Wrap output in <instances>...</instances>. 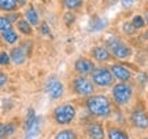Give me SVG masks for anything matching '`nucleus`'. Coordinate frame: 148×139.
<instances>
[{"label":"nucleus","instance_id":"obj_1","mask_svg":"<svg viewBox=\"0 0 148 139\" xmlns=\"http://www.w3.org/2000/svg\"><path fill=\"white\" fill-rule=\"evenodd\" d=\"M86 109L90 114H93L96 117H107L111 112L110 101L104 95L90 96L86 101Z\"/></svg>","mask_w":148,"mask_h":139},{"label":"nucleus","instance_id":"obj_2","mask_svg":"<svg viewBox=\"0 0 148 139\" xmlns=\"http://www.w3.org/2000/svg\"><path fill=\"white\" fill-rule=\"evenodd\" d=\"M53 117L55 121L60 125H67L75 118V107L73 105H59L58 107H55L53 110Z\"/></svg>","mask_w":148,"mask_h":139},{"label":"nucleus","instance_id":"obj_3","mask_svg":"<svg viewBox=\"0 0 148 139\" xmlns=\"http://www.w3.org/2000/svg\"><path fill=\"white\" fill-rule=\"evenodd\" d=\"M40 132V120L36 117L34 110L30 109L27 112V117L25 121V139H34Z\"/></svg>","mask_w":148,"mask_h":139},{"label":"nucleus","instance_id":"obj_4","mask_svg":"<svg viewBox=\"0 0 148 139\" xmlns=\"http://www.w3.org/2000/svg\"><path fill=\"white\" fill-rule=\"evenodd\" d=\"M107 47H108V51H111L116 58L123 59V58L130 57V54H132V50L116 37L108 39V40H107Z\"/></svg>","mask_w":148,"mask_h":139},{"label":"nucleus","instance_id":"obj_5","mask_svg":"<svg viewBox=\"0 0 148 139\" xmlns=\"http://www.w3.org/2000/svg\"><path fill=\"white\" fill-rule=\"evenodd\" d=\"M132 87L129 84H125V83H121V84H116L112 90V96H114V101L118 103V105H125L130 101L132 98Z\"/></svg>","mask_w":148,"mask_h":139},{"label":"nucleus","instance_id":"obj_6","mask_svg":"<svg viewBox=\"0 0 148 139\" xmlns=\"http://www.w3.org/2000/svg\"><path fill=\"white\" fill-rule=\"evenodd\" d=\"M45 92L51 99H59L63 95L64 87L58 77H49L48 81L45 83Z\"/></svg>","mask_w":148,"mask_h":139},{"label":"nucleus","instance_id":"obj_7","mask_svg":"<svg viewBox=\"0 0 148 139\" xmlns=\"http://www.w3.org/2000/svg\"><path fill=\"white\" fill-rule=\"evenodd\" d=\"M92 79H93V83L99 87H108L112 84L114 81V75L111 73V70H107L104 68H100V69H95L93 73H92Z\"/></svg>","mask_w":148,"mask_h":139},{"label":"nucleus","instance_id":"obj_8","mask_svg":"<svg viewBox=\"0 0 148 139\" xmlns=\"http://www.w3.org/2000/svg\"><path fill=\"white\" fill-rule=\"evenodd\" d=\"M73 88H74V91L81 96H88L93 92V84H92V81H89L86 77H82V76L74 79Z\"/></svg>","mask_w":148,"mask_h":139},{"label":"nucleus","instance_id":"obj_9","mask_svg":"<svg viewBox=\"0 0 148 139\" xmlns=\"http://www.w3.org/2000/svg\"><path fill=\"white\" fill-rule=\"evenodd\" d=\"M132 124L138 129H145L148 128V114L144 110H136L133 112L132 117Z\"/></svg>","mask_w":148,"mask_h":139},{"label":"nucleus","instance_id":"obj_10","mask_svg":"<svg viewBox=\"0 0 148 139\" xmlns=\"http://www.w3.org/2000/svg\"><path fill=\"white\" fill-rule=\"evenodd\" d=\"M74 68L75 70L78 72L79 75H89V73H93V70H95V65L92 61L86 58H81L78 59L75 65H74Z\"/></svg>","mask_w":148,"mask_h":139},{"label":"nucleus","instance_id":"obj_11","mask_svg":"<svg viewBox=\"0 0 148 139\" xmlns=\"http://www.w3.org/2000/svg\"><path fill=\"white\" fill-rule=\"evenodd\" d=\"M111 73L114 75V77H116L118 80L121 81H126L130 79V72L125 68V66H122V65H114L112 68H111Z\"/></svg>","mask_w":148,"mask_h":139},{"label":"nucleus","instance_id":"obj_12","mask_svg":"<svg viewBox=\"0 0 148 139\" xmlns=\"http://www.w3.org/2000/svg\"><path fill=\"white\" fill-rule=\"evenodd\" d=\"M88 135L90 139H104V131L99 123H92L88 125Z\"/></svg>","mask_w":148,"mask_h":139},{"label":"nucleus","instance_id":"obj_13","mask_svg":"<svg viewBox=\"0 0 148 139\" xmlns=\"http://www.w3.org/2000/svg\"><path fill=\"white\" fill-rule=\"evenodd\" d=\"M10 58L15 65H22L26 61V51L23 50V47H16L11 51Z\"/></svg>","mask_w":148,"mask_h":139},{"label":"nucleus","instance_id":"obj_14","mask_svg":"<svg viewBox=\"0 0 148 139\" xmlns=\"http://www.w3.org/2000/svg\"><path fill=\"white\" fill-rule=\"evenodd\" d=\"M92 55H93V58L97 59V61H108L110 59V53H108V50L104 47H95L92 50Z\"/></svg>","mask_w":148,"mask_h":139},{"label":"nucleus","instance_id":"obj_15","mask_svg":"<svg viewBox=\"0 0 148 139\" xmlns=\"http://www.w3.org/2000/svg\"><path fill=\"white\" fill-rule=\"evenodd\" d=\"M25 17H26V21L30 25H37L38 24V14L34 10V7H29L26 10V12H25Z\"/></svg>","mask_w":148,"mask_h":139},{"label":"nucleus","instance_id":"obj_16","mask_svg":"<svg viewBox=\"0 0 148 139\" xmlns=\"http://www.w3.org/2000/svg\"><path fill=\"white\" fill-rule=\"evenodd\" d=\"M108 139H129V136L119 128H110L108 129Z\"/></svg>","mask_w":148,"mask_h":139},{"label":"nucleus","instance_id":"obj_17","mask_svg":"<svg viewBox=\"0 0 148 139\" xmlns=\"http://www.w3.org/2000/svg\"><path fill=\"white\" fill-rule=\"evenodd\" d=\"M16 26H18V30L23 35H32V25L25 19H21V21L16 22Z\"/></svg>","mask_w":148,"mask_h":139},{"label":"nucleus","instance_id":"obj_18","mask_svg":"<svg viewBox=\"0 0 148 139\" xmlns=\"http://www.w3.org/2000/svg\"><path fill=\"white\" fill-rule=\"evenodd\" d=\"M16 8L15 0H0V10L3 11H14Z\"/></svg>","mask_w":148,"mask_h":139},{"label":"nucleus","instance_id":"obj_19","mask_svg":"<svg viewBox=\"0 0 148 139\" xmlns=\"http://www.w3.org/2000/svg\"><path fill=\"white\" fill-rule=\"evenodd\" d=\"M55 139H77V135L71 129H62L56 134Z\"/></svg>","mask_w":148,"mask_h":139},{"label":"nucleus","instance_id":"obj_20","mask_svg":"<svg viewBox=\"0 0 148 139\" xmlns=\"http://www.w3.org/2000/svg\"><path fill=\"white\" fill-rule=\"evenodd\" d=\"M3 39H4L5 43L8 44H14L18 41V35H16L12 29L11 30H7V32H3Z\"/></svg>","mask_w":148,"mask_h":139},{"label":"nucleus","instance_id":"obj_21","mask_svg":"<svg viewBox=\"0 0 148 139\" xmlns=\"http://www.w3.org/2000/svg\"><path fill=\"white\" fill-rule=\"evenodd\" d=\"M107 25V22L104 21V19H95V21L92 22L89 25V29H90V32H99V30H101L103 28Z\"/></svg>","mask_w":148,"mask_h":139},{"label":"nucleus","instance_id":"obj_22","mask_svg":"<svg viewBox=\"0 0 148 139\" xmlns=\"http://www.w3.org/2000/svg\"><path fill=\"white\" fill-rule=\"evenodd\" d=\"M12 26H11V22L8 21L7 17H0V30L1 32H7V30H11Z\"/></svg>","mask_w":148,"mask_h":139},{"label":"nucleus","instance_id":"obj_23","mask_svg":"<svg viewBox=\"0 0 148 139\" xmlns=\"http://www.w3.org/2000/svg\"><path fill=\"white\" fill-rule=\"evenodd\" d=\"M64 6L69 10H77L82 6V0H64Z\"/></svg>","mask_w":148,"mask_h":139},{"label":"nucleus","instance_id":"obj_24","mask_svg":"<svg viewBox=\"0 0 148 139\" xmlns=\"http://www.w3.org/2000/svg\"><path fill=\"white\" fill-rule=\"evenodd\" d=\"M133 26L136 28V29H140V28H143L144 26V18L143 17H140V15H136L134 18H133Z\"/></svg>","mask_w":148,"mask_h":139},{"label":"nucleus","instance_id":"obj_25","mask_svg":"<svg viewBox=\"0 0 148 139\" xmlns=\"http://www.w3.org/2000/svg\"><path fill=\"white\" fill-rule=\"evenodd\" d=\"M10 59H11L10 55H8L7 53H4V51H3V53H0V65H1V66H5V65H8Z\"/></svg>","mask_w":148,"mask_h":139},{"label":"nucleus","instance_id":"obj_26","mask_svg":"<svg viewBox=\"0 0 148 139\" xmlns=\"http://www.w3.org/2000/svg\"><path fill=\"white\" fill-rule=\"evenodd\" d=\"M134 29H136V28L133 26V24H123V30H125V33H127V35L134 33Z\"/></svg>","mask_w":148,"mask_h":139},{"label":"nucleus","instance_id":"obj_27","mask_svg":"<svg viewBox=\"0 0 148 139\" xmlns=\"http://www.w3.org/2000/svg\"><path fill=\"white\" fill-rule=\"evenodd\" d=\"M136 1H137V0H121V4L123 8H129V7H132Z\"/></svg>","mask_w":148,"mask_h":139},{"label":"nucleus","instance_id":"obj_28","mask_svg":"<svg viewBox=\"0 0 148 139\" xmlns=\"http://www.w3.org/2000/svg\"><path fill=\"white\" fill-rule=\"evenodd\" d=\"M14 132H15V125L14 124H5V134L12 135Z\"/></svg>","mask_w":148,"mask_h":139},{"label":"nucleus","instance_id":"obj_29","mask_svg":"<svg viewBox=\"0 0 148 139\" xmlns=\"http://www.w3.org/2000/svg\"><path fill=\"white\" fill-rule=\"evenodd\" d=\"M40 32L42 35H49V26H48L47 24H42L41 28H40Z\"/></svg>","mask_w":148,"mask_h":139},{"label":"nucleus","instance_id":"obj_30","mask_svg":"<svg viewBox=\"0 0 148 139\" xmlns=\"http://www.w3.org/2000/svg\"><path fill=\"white\" fill-rule=\"evenodd\" d=\"M7 76H5V73H0V87L5 86V83H7Z\"/></svg>","mask_w":148,"mask_h":139},{"label":"nucleus","instance_id":"obj_31","mask_svg":"<svg viewBox=\"0 0 148 139\" xmlns=\"http://www.w3.org/2000/svg\"><path fill=\"white\" fill-rule=\"evenodd\" d=\"M4 136H7V134H5V125L0 123V139H3Z\"/></svg>","mask_w":148,"mask_h":139},{"label":"nucleus","instance_id":"obj_32","mask_svg":"<svg viewBox=\"0 0 148 139\" xmlns=\"http://www.w3.org/2000/svg\"><path fill=\"white\" fill-rule=\"evenodd\" d=\"M7 18H8V21L10 22H15L16 19H19V15H18V14H10Z\"/></svg>","mask_w":148,"mask_h":139},{"label":"nucleus","instance_id":"obj_33","mask_svg":"<svg viewBox=\"0 0 148 139\" xmlns=\"http://www.w3.org/2000/svg\"><path fill=\"white\" fill-rule=\"evenodd\" d=\"M66 18H67V24H71V22L74 21V17L70 15V14H67V15H66Z\"/></svg>","mask_w":148,"mask_h":139},{"label":"nucleus","instance_id":"obj_34","mask_svg":"<svg viewBox=\"0 0 148 139\" xmlns=\"http://www.w3.org/2000/svg\"><path fill=\"white\" fill-rule=\"evenodd\" d=\"M15 1H16V4L23 6V4H26V1H27V0H15Z\"/></svg>","mask_w":148,"mask_h":139},{"label":"nucleus","instance_id":"obj_35","mask_svg":"<svg viewBox=\"0 0 148 139\" xmlns=\"http://www.w3.org/2000/svg\"><path fill=\"white\" fill-rule=\"evenodd\" d=\"M145 19H147V22H148V11H147V15H145Z\"/></svg>","mask_w":148,"mask_h":139},{"label":"nucleus","instance_id":"obj_36","mask_svg":"<svg viewBox=\"0 0 148 139\" xmlns=\"http://www.w3.org/2000/svg\"><path fill=\"white\" fill-rule=\"evenodd\" d=\"M144 139H148V138H144Z\"/></svg>","mask_w":148,"mask_h":139}]
</instances>
